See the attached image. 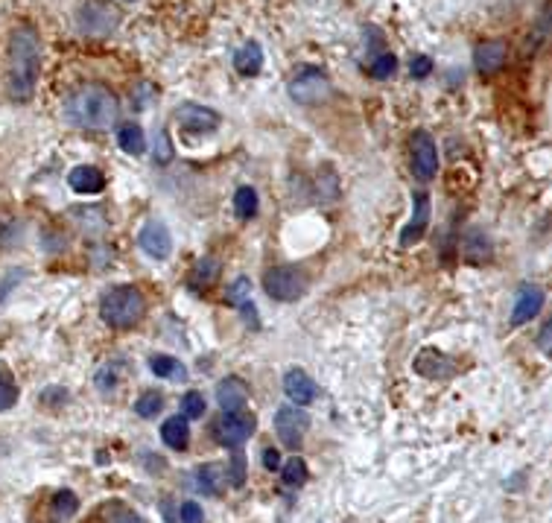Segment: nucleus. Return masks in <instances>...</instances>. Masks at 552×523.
I'll list each match as a JSON object with an SVG mask.
<instances>
[{
    "mask_svg": "<svg viewBox=\"0 0 552 523\" xmlns=\"http://www.w3.org/2000/svg\"><path fill=\"white\" fill-rule=\"evenodd\" d=\"M118 114H120V100L102 82H85L80 88H73L65 100V118L76 129L106 132L118 123Z\"/></svg>",
    "mask_w": 552,
    "mask_h": 523,
    "instance_id": "nucleus-1",
    "label": "nucleus"
},
{
    "mask_svg": "<svg viewBox=\"0 0 552 523\" xmlns=\"http://www.w3.org/2000/svg\"><path fill=\"white\" fill-rule=\"evenodd\" d=\"M42 73V42L33 27H15L9 35V97L30 103Z\"/></svg>",
    "mask_w": 552,
    "mask_h": 523,
    "instance_id": "nucleus-2",
    "label": "nucleus"
},
{
    "mask_svg": "<svg viewBox=\"0 0 552 523\" xmlns=\"http://www.w3.org/2000/svg\"><path fill=\"white\" fill-rule=\"evenodd\" d=\"M147 313V301H144V292L132 284H120V287H111L106 296L100 301V316L102 322L114 330H126V328H135L140 319Z\"/></svg>",
    "mask_w": 552,
    "mask_h": 523,
    "instance_id": "nucleus-3",
    "label": "nucleus"
},
{
    "mask_svg": "<svg viewBox=\"0 0 552 523\" xmlns=\"http://www.w3.org/2000/svg\"><path fill=\"white\" fill-rule=\"evenodd\" d=\"M287 91H290V97L295 100V103L316 106V103H322V100L330 97V80H328V73L322 68L301 65V68L292 71L290 82H287Z\"/></svg>",
    "mask_w": 552,
    "mask_h": 523,
    "instance_id": "nucleus-4",
    "label": "nucleus"
},
{
    "mask_svg": "<svg viewBox=\"0 0 552 523\" xmlns=\"http://www.w3.org/2000/svg\"><path fill=\"white\" fill-rule=\"evenodd\" d=\"M263 290L269 299L275 301H295L304 296L307 290V275L299 266H272L263 275Z\"/></svg>",
    "mask_w": 552,
    "mask_h": 523,
    "instance_id": "nucleus-5",
    "label": "nucleus"
},
{
    "mask_svg": "<svg viewBox=\"0 0 552 523\" xmlns=\"http://www.w3.org/2000/svg\"><path fill=\"white\" fill-rule=\"evenodd\" d=\"M118 24H120V12L109 4L82 0V4L76 6V27L85 35H109V33H114Z\"/></svg>",
    "mask_w": 552,
    "mask_h": 523,
    "instance_id": "nucleus-6",
    "label": "nucleus"
},
{
    "mask_svg": "<svg viewBox=\"0 0 552 523\" xmlns=\"http://www.w3.org/2000/svg\"><path fill=\"white\" fill-rule=\"evenodd\" d=\"M307 430H310V415H307L301 406H281L275 413V433L284 448L290 451H299L301 442L307 436Z\"/></svg>",
    "mask_w": 552,
    "mask_h": 523,
    "instance_id": "nucleus-7",
    "label": "nucleus"
},
{
    "mask_svg": "<svg viewBox=\"0 0 552 523\" xmlns=\"http://www.w3.org/2000/svg\"><path fill=\"white\" fill-rule=\"evenodd\" d=\"M409 152H413V173L418 182H430L439 173V147H435V140L430 132H413L409 138Z\"/></svg>",
    "mask_w": 552,
    "mask_h": 523,
    "instance_id": "nucleus-8",
    "label": "nucleus"
},
{
    "mask_svg": "<svg viewBox=\"0 0 552 523\" xmlns=\"http://www.w3.org/2000/svg\"><path fill=\"white\" fill-rule=\"evenodd\" d=\"M254 424H258V418L246 415L243 410L240 413H223L214 424V439L225 444V448H240L243 442H249V436L254 433Z\"/></svg>",
    "mask_w": 552,
    "mask_h": 523,
    "instance_id": "nucleus-9",
    "label": "nucleus"
},
{
    "mask_svg": "<svg viewBox=\"0 0 552 523\" xmlns=\"http://www.w3.org/2000/svg\"><path fill=\"white\" fill-rule=\"evenodd\" d=\"M176 120L182 129L194 132V135H208L214 129H220V111H214L208 106H199V103H182L176 109Z\"/></svg>",
    "mask_w": 552,
    "mask_h": 523,
    "instance_id": "nucleus-10",
    "label": "nucleus"
},
{
    "mask_svg": "<svg viewBox=\"0 0 552 523\" xmlns=\"http://www.w3.org/2000/svg\"><path fill=\"white\" fill-rule=\"evenodd\" d=\"M138 243L144 249L149 258L156 261H167L173 252V237H170V228H167L161 220H147L144 228L138 234Z\"/></svg>",
    "mask_w": 552,
    "mask_h": 523,
    "instance_id": "nucleus-11",
    "label": "nucleus"
},
{
    "mask_svg": "<svg viewBox=\"0 0 552 523\" xmlns=\"http://www.w3.org/2000/svg\"><path fill=\"white\" fill-rule=\"evenodd\" d=\"M284 392L295 406H310L319 398L316 380L307 375L304 368H290V372L284 375Z\"/></svg>",
    "mask_w": 552,
    "mask_h": 523,
    "instance_id": "nucleus-12",
    "label": "nucleus"
},
{
    "mask_svg": "<svg viewBox=\"0 0 552 523\" xmlns=\"http://www.w3.org/2000/svg\"><path fill=\"white\" fill-rule=\"evenodd\" d=\"M544 308V290L535 284H523L518 290L515 308H511V325H529Z\"/></svg>",
    "mask_w": 552,
    "mask_h": 523,
    "instance_id": "nucleus-13",
    "label": "nucleus"
},
{
    "mask_svg": "<svg viewBox=\"0 0 552 523\" xmlns=\"http://www.w3.org/2000/svg\"><path fill=\"white\" fill-rule=\"evenodd\" d=\"M506 59H509V44L503 38H488V42H482L473 50V68L480 73H497L506 65Z\"/></svg>",
    "mask_w": 552,
    "mask_h": 523,
    "instance_id": "nucleus-14",
    "label": "nucleus"
},
{
    "mask_svg": "<svg viewBox=\"0 0 552 523\" xmlns=\"http://www.w3.org/2000/svg\"><path fill=\"white\" fill-rule=\"evenodd\" d=\"M415 372L427 380H447L456 372V363L451 357H444L442 351H433V348H424L415 357Z\"/></svg>",
    "mask_w": 552,
    "mask_h": 523,
    "instance_id": "nucleus-15",
    "label": "nucleus"
},
{
    "mask_svg": "<svg viewBox=\"0 0 552 523\" xmlns=\"http://www.w3.org/2000/svg\"><path fill=\"white\" fill-rule=\"evenodd\" d=\"M427 225H430V196L424 194V190H418V194H415L413 220H409V223L404 225V232H401V246L418 243V240L424 237V232H427Z\"/></svg>",
    "mask_w": 552,
    "mask_h": 523,
    "instance_id": "nucleus-16",
    "label": "nucleus"
},
{
    "mask_svg": "<svg viewBox=\"0 0 552 523\" xmlns=\"http://www.w3.org/2000/svg\"><path fill=\"white\" fill-rule=\"evenodd\" d=\"M216 401H220L223 413H240L249 404V386L240 377H225L216 384Z\"/></svg>",
    "mask_w": 552,
    "mask_h": 523,
    "instance_id": "nucleus-17",
    "label": "nucleus"
},
{
    "mask_svg": "<svg viewBox=\"0 0 552 523\" xmlns=\"http://www.w3.org/2000/svg\"><path fill=\"white\" fill-rule=\"evenodd\" d=\"M68 185L76 190V194H100V190L106 187V176H102L97 167H91V164H80V167L71 170Z\"/></svg>",
    "mask_w": 552,
    "mask_h": 523,
    "instance_id": "nucleus-18",
    "label": "nucleus"
},
{
    "mask_svg": "<svg viewBox=\"0 0 552 523\" xmlns=\"http://www.w3.org/2000/svg\"><path fill=\"white\" fill-rule=\"evenodd\" d=\"M161 439H164L167 448L185 451L187 444H190V424H187V418H185V415L167 418L164 424H161Z\"/></svg>",
    "mask_w": 552,
    "mask_h": 523,
    "instance_id": "nucleus-19",
    "label": "nucleus"
},
{
    "mask_svg": "<svg viewBox=\"0 0 552 523\" xmlns=\"http://www.w3.org/2000/svg\"><path fill=\"white\" fill-rule=\"evenodd\" d=\"M234 71L243 76H258L263 71V50L258 42H246L234 53Z\"/></svg>",
    "mask_w": 552,
    "mask_h": 523,
    "instance_id": "nucleus-20",
    "label": "nucleus"
},
{
    "mask_svg": "<svg viewBox=\"0 0 552 523\" xmlns=\"http://www.w3.org/2000/svg\"><path fill=\"white\" fill-rule=\"evenodd\" d=\"M225 477H228V471L220 462H208V465L196 468V486L211 497H220V491L225 486Z\"/></svg>",
    "mask_w": 552,
    "mask_h": 523,
    "instance_id": "nucleus-21",
    "label": "nucleus"
},
{
    "mask_svg": "<svg viewBox=\"0 0 552 523\" xmlns=\"http://www.w3.org/2000/svg\"><path fill=\"white\" fill-rule=\"evenodd\" d=\"M216 278H220V261H216V258H202V261H196L194 270H190L187 284L194 287V290H208Z\"/></svg>",
    "mask_w": 552,
    "mask_h": 523,
    "instance_id": "nucleus-22",
    "label": "nucleus"
},
{
    "mask_svg": "<svg viewBox=\"0 0 552 523\" xmlns=\"http://www.w3.org/2000/svg\"><path fill=\"white\" fill-rule=\"evenodd\" d=\"M118 144L126 156H140V152L147 149V135L138 123H123L118 132Z\"/></svg>",
    "mask_w": 552,
    "mask_h": 523,
    "instance_id": "nucleus-23",
    "label": "nucleus"
},
{
    "mask_svg": "<svg viewBox=\"0 0 552 523\" xmlns=\"http://www.w3.org/2000/svg\"><path fill=\"white\" fill-rule=\"evenodd\" d=\"M149 368L156 377H164V380H187V368L176 360V357H167V354H158L149 360Z\"/></svg>",
    "mask_w": 552,
    "mask_h": 523,
    "instance_id": "nucleus-24",
    "label": "nucleus"
},
{
    "mask_svg": "<svg viewBox=\"0 0 552 523\" xmlns=\"http://www.w3.org/2000/svg\"><path fill=\"white\" fill-rule=\"evenodd\" d=\"M234 211H237L240 220H252V216H258V211H261L258 190L249 187V185L237 187V194H234Z\"/></svg>",
    "mask_w": 552,
    "mask_h": 523,
    "instance_id": "nucleus-25",
    "label": "nucleus"
},
{
    "mask_svg": "<svg viewBox=\"0 0 552 523\" xmlns=\"http://www.w3.org/2000/svg\"><path fill=\"white\" fill-rule=\"evenodd\" d=\"M76 512H80V500H76V494H73L71 489L56 491L53 503H50V515H53L59 523H65V520H71Z\"/></svg>",
    "mask_w": 552,
    "mask_h": 523,
    "instance_id": "nucleus-26",
    "label": "nucleus"
},
{
    "mask_svg": "<svg viewBox=\"0 0 552 523\" xmlns=\"http://www.w3.org/2000/svg\"><path fill=\"white\" fill-rule=\"evenodd\" d=\"M278 471H281V482H284L287 489H301L307 482V462L301 456L287 459V462L281 465Z\"/></svg>",
    "mask_w": 552,
    "mask_h": 523,
    "instance_id": "nucleus-27",
    "label": "nucleus"
},
{
    "mask_svg": "<svg viewBox=\"0 0 552 523\" xmlns=\"http://www.w3.org/2000/svg\"><path fill=\"white\" fill-rule=\"evenodd\" d=\"M252 281L246 278V275H240V278H234V284L228 287V292H225V299L231 301V304H237V308L243 310V313H254L252 308Z\"/></svg>",
    "mask_w": 552,
    "mask_h": 523,
    "instance_id": "nucleus-28",
    "label": "nucleus"
},
{
    "mask_svg": "<svg viewBox=\"0 0 552 523\" xmlns=\"http://www.w3.org/2000/svg\"><path fill=\"white\" fill-rule=\"evenodd\" d=\"M488 254H491V243H488V237L480 232V228L468 232V237H465V258L473 261V263H480L482 258H488Z\"/></svg>",
    "mask_w": 552,
    "mask_h": 523,
    "instance_id": "nucleus-29",
    "label": "nucleus"
},
{
    "mask_svg": "<svg viewBox=\"0 0 552 523\" xmlns=\"http://www.w3.org/2000/svg\"><path fill=\"white\" fill-rule=\"evenodd\" d=\"M395 71H397V59L389 50H380V53L368 62V73L375 76V80H389Z\"/></svg>",
    "mask_w": 552,
    "mask_h": 523,
    "instance_id": "nucleus-30",
    "label": "nucleus"
},
{
    "mask_svg": "<svg viewBox=\"0 0 552 523\" xmlns=\"http://www.w3.org/2000/svg\"><path fill=\"white\" fill-rule=\"evenodd\" d=\"M161 406H164V398L158 392H144L140 398L135 401V413L140 418H156L161 413Z\"/></svg>",
    "mask_w": 552,
    "mask_h": 523,
    "instance_id": "nucleus-31",
    "label": "nucleus"
},
{
    "mask_svg": "<svg viewBox=\"0 0 552 523\" xmlns=\"http://www.w3.org/2000/svg\"><path fill=\"white\" fill-rule=\"evenodd\" d=\"M18 401V386H15V380H12L9 375L0 372V413L4 410H12Z\"/></svg>",
    "mask_w": 552,
    "mask_h": 523,
    "instance_id": "nucleus-32",
    "label": "nucleus"
},
{
    "mask_svg": "<svg viewBox=\"0 0 552 523\" xmlns=\"http://www.w3.org/2000/svg\"><path fill=\"white\" fill-rule=\"evenodd\" d=\"M182 410H185V418H202V415H205V398H202V392L190 389L185 398H182Z\"/></svg>",
    "mask_w": 552,
    "mask_h": 523,
    "instance_id": "nucleus-33",
    "label": "nucleus"
},
{
    "mask_svg": "<svg viewBox=\"0 0 552 523\" xmlns=\"http://www.w3.org/2000/svg\"><path fill=\"white\" fill-rule=\"evenodd\" d=\"M178 523H205V512L196 500H187L178 509Z\"/></svg>",
    "mask_w": 552,
    "mask_h": 523,
    "instance_id": "nucleus-34",
    "label": "nucleus"
},
{
    "mask_svg": "<svg viewBox=\"0 0 552 523\" xmlns=\"http://www.w3.org/2000/svg\"><path fill=\"white\" fill-rule=\"evenodd\" d=\"M106 520L109 523H147L138 512H132V509H126V506H111V512H109Z\"/></svg>",
    "mask_w": 552,
    "mask_h": 523,
    "instance_id": "nucleus-35",
    "label": "nucleus"
},
{
    "mask_svg": "<svg viewBox=\"0 0 552 523\" xmlns=\"http://www.w3.org/2000/svg\"><path fill=\"white\" fill-rule=\"evenodd\" d=\"M409 73H413L415 80H427V76L433 73V59L424 56V53L413 56V62H409Z\"/></svg>",
    "mask_w": 552,
    "mask_h": 523,
    "instance_id": "nucleus-36",
    "label": "nucleus"
},
{
    "mask_svg": "<svg viewBox=\"0 0 552 523\" xmlns=\"http://www.w3.org/2000/svg\"><path fill=\"white\" fill-rule=\"evenodd\" d=\"M170 158H173L170 138H167V132H158V152H156V161H158V164H167Z\"/></svg>",
    "mask_w": 552,
    "mask_h": 523,
    "instance_id": "nucleus-37",
    "label": "nucleus"
},
{
    "mask_svg": "<svg viewBox=\"0 0 552 523\" xmlns=\"http://www.w3.org/2000/svg\"><path fill=\"white\" fill-rule=\"evenodd\" d=\"M114 384H118V380H114V366L102 368V372L97 375V386H100V392H111Z\"/></svg>",
    "mask_w": 552,
    "mask_h": 523,
    "instance_id": "nucleus-38",
    "label": "nucleus"
},
{
    "mask_svg": "<svg viewBox=\"0 0 552 523\" xmlns=\"http://www.w3.org/2000/svg\"><path fill=\"white\" fill-rule=\"evenodd\" d=\"M225 471H231V486H243V456L240 453H234V462Z\"/></svg>",
    "mask_w": 552,
    "mask_h": 523,
    "instance_id": "nucleus-39",
    "label": "nucleus"
},
{
    "mask_svg": "<svg viewBox=\"0 0 552 523\" xmlns=\"http://www.w3.org/2000/svg\"><path fill=\"white\" fill-rule=\"evenodd\" d=\"M24 278V272H9L6 278H0V301H4L9 296V290L15 287V281Z\"/></svg>",
    "mask_w": 552,
    "mask_h": 523,
    "instance_id": "nucleus-40",
    "label": "nucleus"
},
{
    "mask_svg": "<svg viewBox=\"0 0 552 523\" xmlns=\"http://www.w3.org/2000/svg\"><path fill=\"white\" fill-rule=\"evenodd\" d=\"M263 465H266V471H278V468H281V453H278V448H266V451H263Z\"/></svg>",
    "mask_w": 552,
    "mask_h": 523,
    "instance_id": "nucleus-41",
    "label": "nucleus"
},
{
    "mask_svg": "<svg viewBox=\"0 0 552 523\" xmlns=\"http://www.w3.org/2000/svg\"><path fill=\"white\" fill-rule=\"evenodd\" d=\"M549 330H552V325H544V330H541V348L544 351H549Z\"/></svg>",
    "mask_w": 552,
    "mask_h": 523,
    "instance_id": "nucleus-42",
    "label": "nucleus"
}]
</instances>
